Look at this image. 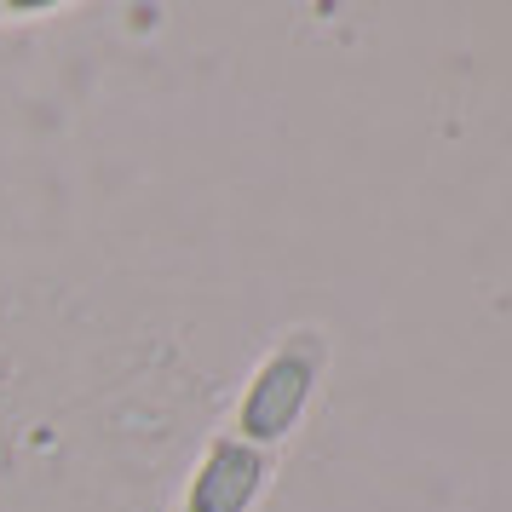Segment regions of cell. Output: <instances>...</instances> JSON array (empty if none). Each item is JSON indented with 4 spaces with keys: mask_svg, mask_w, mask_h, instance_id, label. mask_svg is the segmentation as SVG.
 <instances>
[{
    "mask_svg": "<svg viewBox=\"0 0 512 512\" xmlns=\"http://www.w3.org/2000/svg\"><path fill=\"white\" fill-rule=\"evenodd\" d=\"M311 369H317V346L311 340H294V346H282L259 380L248 386L242 397V438L248 443H271L282 438L305 409V392H311Z\"/></svg>",
    "mask_w": 512,
    "mask_h": 512,
    "instance_id": "6da1fadb",
    "label": "cell"
},
{
    "mask_svg": "<svg viewBox=\"0 0 512 512\" xmlns=\"http://www.w3.org/2000/svg\"><path fill=\"white\" fill-rule=\"evenodd\" d=\"M259 478H265V461H259L254 443L242 438L213 443V455L202 461L196 484H190V512H242L259 495Z\"/></svg>",
    "mask_w": 512,
    "mask_h": 512,
    "instance_id": "7a4b0ae2",
    "label": "cell"
}]
</instances>
